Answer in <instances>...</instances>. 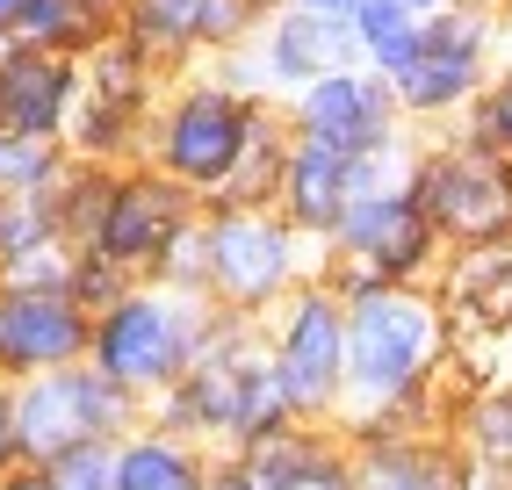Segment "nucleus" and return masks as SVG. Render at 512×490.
Returning a JSON list of instances; mask_svg holds the SVG:
<instances>
[{
	"instance_id": "nucleus-1",
	"label": "nucleus",
	"mask_w": 512,
	"mask_h": 490,
	"mask_svg": "<svg viewBox=\"0 0 512 490\" xmlns=\"http://www.w3.org/2000/svg\"><path fill=\"white\" fill-rule=\"evenodd\" d=\"M455 325L433 289H368L347 303V411L339 440H397V433H440V368H448Z\"/></svg>"
},
{
	"instance_id": "nucleus-2",
	"label": "nucleus",
	"mask_w": 512,
	"mask_h": 490,
	"mask_svg": "<svg viewBox=\"0 0 512 490\" xmlns=\"http://www.w3.org/2000/svg\"><path fill=\"white\" fill-rule=\"evenodd\" d=\"M145 426L195 440L210 454H238V447H260L275 440L282 426H296L282 390H275V368H267V346L253 318H231V310H210V339H202L195 368L159 390L145 404Z\"/></svg>"
},
{
	"instance_id": "nucleus-3",
	"label": "nucleus",
	"mask_w": 512,
	"mask_h": 490,
	"mask_svg": "<svg viewBox=\"0 0 512 490\" xmlns=\"http://www.w3.org/2000/svg\"><path fill=\"white\" fill-rule=\"evenodd\" d=\"M275 116V101H253V94H231L224 80L210 73H188L174 87H159L152 101V116H145V159L159 181H174L181 195L202 202H217L224 181L238 173V159H246L253 145V130Z\"/></svg>"
},
{
	"instance_id": "nucleus-4",
	"label": "nucleus",
	"mask_w": 512,
	"mask_h": 490,
	"mask_svg": "<svg viewBox=\"0 0 512 490\" xmlns=\"http://www.w3.org/2000/svg\"><path fill=\"white\" fill-rule=\"evenodd\" d=\"M202 339H210V303L174 296V289H152V282H130V289L94 318L87 368L109 375L123 397L152 404L159 390H174V382L195 368Z\"/></svg>"
},
{
	"instance_id": "nucleus-5",
	"label": "nucleus",
	"mask_w": 512,
	"mask_h": 490,
	"mask_svg": "<svg viewBox=\"0 0 512 490\" xmlns=\"http://www.w3.org/2000/svg\"><path fill=\"white\" fill-rule=\"evenodd\" d=\"M202 303L231 318H267L318 274V245H303L275 209H202Z\"/></svg>"
},
{
	"instance_id": "nucleus-6",
	"label": "nucleus",
	"mask_w": 512,
	"mask_h": 490,
	"mask_svg": "<svg viewBox=\"0 0 512 490\" xmlns=\"http://www.w3.org/2000/svg\"><path fill=\"white\" fill-rule=\"evenodd\" d=\"M260 346L296 426H339V411H347V303L318 274L260 318Z\"/></svg>"
},
{
	"instance_id": "nucleus-7",
	"label": "nucleus",
	"mask_w": 512,
	"mask_h": 490,
	"mask_svg": "<svg viewBox=\"0 0 512 490\" xmlns=\"http://www.w3.org/2000/svg\"><path fill=\"white\" fill-rule=\"evenodd\" d=\"M498 29L505 22H498L491 0H455V8L426 15L412 65L390 80L397 116L404 123H455V116H469V101L484 94V80H491Z\"/></svg>"
},
{
	"instance_id": "nucleus-8",
	"label": "nucleus",
	"mask_w": 512,
	"mask_h": 490,
	"mask_svg": "<svg viewBox=\"0 0 512 490\" xmlns=\"http://www.w3.org/2000/svg\"><path fill=\"white\" fill-rule=\"evenodd\" d=\"M412 202L433 224V238L448 253H469V245H505L512 238V166L476 152L469 137H440V145H419L412 159Z\"/></svg>"
},
{
	"instance_id": "nucleus-9",
	"label": "nucleus",
	"mask_w": 512,
	"mask_h": 490,
	"mask_svg": "<svg viewBox=\"0 0 512 490\" xmlns=\"http://www.w3.org/2000/svg\"><path fill=\"white\" fill-rule=\"evenodd\" d=\"M145 426V404L123 397L109 375L80 368H58L37 382H15V440H22V462L37 469L65 447H94V440H123Z\"/></svg>"
},
{
	"instance_id": "nucleus-10",
	"label": "nucleus",
	"mask_w": 512,
	"mask_h": 490,
	"mask_svg": "<svg viewBox=\"0 0 512 490\" xmlns=\"http://www.w3.org/2000/svg\"><path fill=\"white\" fill-rule=\"evenodd\" d=\"M448 245L433 238V224L419 217L412 188H383V195H354L339 231L318 245V267H361L383 289H433Z\"/></svg>"
},
{
	"instance_id": "nucleus-11",
	"label": "nucleus",
	"mask_w": 512,
	"mask_h": 490,
	"mask_svg": "<svg viewBox=\"0 0 512 490\" xmlns=\"http://www.w3.org/2000/svg\"><path fill=\"white\" fill-rule=\"evenodd\" d=\"M282 130L296 145H318V152H339V159H368L404 137V116H397V94L390 80H375L368 65H339V73L296 87L282 101Z\"/></svg>"
},
{
	"instance_id": "nucleus-12",
	"label": "nucleus",
	"mask_w": 512,
	"mask_h": 490,
	"mask_svg": "<svg viewBox=\"0 0 512 490\" xmlns=\"http://www.w3.org/2000/svg\"><path fill=\"white\" fill-rule=\"evenodd\" d=\"M188 224H195V195H181L174 181H159L152 166H123L116 188H109V209H101V224L87 238V253L109 260L116 274H130V282H145L152 260Z\"/></svg>"
},
{
	"instance_id": "nucleus-13",
	"label": "nucleus",
	"mask_w": 512,
	"mask_h": 490,
	"mask_svg": "<svg viewBox=\"0 0 512 490\" xmlns=\"http://www.w3.org/2000/svg\"><path fill=\"white\" fill-rule=\"evenodd\" d=\"M94 318L73 296H44V289H0V382H37L58 368L87 361Z\"/></svg>"
},
{
	"instance_id": "nucleus-14",
	"label": "nucleus",
	"mask_w": 512,
	"mask_h": 490,
	"mask_svg": "<svg viewBox=\"0 0 512 490\" xmlns=\"http://www.w3.org/2000/svg\"><path fill=\"white\" fill-rule=\"evenodd\" d=\"M253 58V80H260V101H289L296 87H311L325 73H339V65H361L354 58V29L339 15H296V8H275L260 22V37L246 44Z\"/></svg>"
},
{
	"instance_id": "nucleus-15",
	"label": "nucleus",
	"mask_w": 512,
	"mask_h": 490,
	"mask_svg": "<svg viewBox=\"0 0 512 490\" xmlns=\"http://www.w3.org/2000/svg\"><path fill=\"white\" fill-rule=\"evenodd\" d=\"M80 65L73 58H44V51H15L0 65V130L15 137H58L65 145V123L80 109Z\"/></svg>"
},
{
	"instance_id": "nucleus-16",
	"label": "nucleus",
	"mask_w": 512,
	"mask_h": 490,
	"mask_svg": "<svg viewBox=\"0 0 512 490\" xmlns=\"http://www.w3.org/2000/svg\"><path fill=\"white\" fill-rule=\"evenodd\" d=\"M347 202H354V159L289 137V159H282V181H275V217L303 245H325L339 231V217H347Z\"/></svg>"
},
{
	"instance_id": "nucleus-17",
	"label": "nucleus",
	"mask_w": 512,
	"mask_h": 490,
	"mask_svg": "<svg viewBox=\"0 0 512 490\" xmlns=\"http://www.w3.org/2000/svg\"><path fill=\"white\" fill-rule=\"evenodd\" d=\"M347 454H354V490H462L469 483V454L448 433H397Z\"/></svg>"
},
{
	"instance_id": "nucleus-18",
	"label": "nucleus",
	"mask_w": 512,
	"mask_h": 490,
	"mask_svg": "<svg viewBox=\"0 0 512 490\" xmlns=\"http://www.w3.org/2000/svg\"><path fill=\"white\" fill-rule=\"evenodd\" d=\"M202 483H210V447L174 440L159 426L116 440V490H202Z\"/></svg>"
},
{
	"instance_id": "nucleus-19",
	"label": "nucleus",
	"mask_w": 512,
	"mask_h": 490,
	"mask_svg": "<svg viewBox=\"0 0 512 490\" xmlns=\"http://www.w3.org/2000/svg\"><path fill=\"white\" fill-rule=\"evenodd\" d=\"M195 15H202V0H130L116 15V37L138 51L152 73H181L195 58Z\"/></svg>"
},
{
	"instance_id": "nucleus-20",
	"label": "nucleus",
	"mask_w": 512,
	"mask_h": 490,
	"mask_svg": "<svg viewBox=\"0 0 512 490\" xmlns=\"http://www.w3.org/2000/svg\"><path fill=\"white\" fill-rule=\"evenodd\" d=\"M347 447L332 426H282L275 440L260 447H238V462H246L253 490H311V476L332 462V454Z\"/></svg>"
},
{
	"instance_id": "nucleus-21",
	"label": "nucleus",
	"mask_w": 512,
	"mask_h": 490,
	"mask_svg": "<svg viewBox=\"0 0 512 490\" xmlns=\"http://www.w3.org/2000/svg\"><path fill=\"white\" fill-rule=\"evenodd\" d=\"M65 159H80V166H138L145 159V116L138 109H116V101H94L80 94V109L73 123H65Z\"/></svg>"
},
{
	"instance_id": "nucleus-22",
	"label": "nucleus",
	"mask_w": 512,
	"mask_h": 490,
	"mask_svg": "<svg viewBox=\"0 0 512 490\" xmlns=\"http://www.w3.org/2000/svg\"><path fill=\"white\" fill-rule=\"evenodd\" d=\"M440 310H469V318H498L512 303V238L505 245H469V253L440 260Z\"/></svg>"
},
{
	"instance_id": "nucleus-23",
	"label": "nucleus",
	"mask_w": 512,
	"mask_h": 490,
	"mask_svg": "<svg viewBox=\"0 0 512 490\" xmlns=\"http://www.w3.org/2000/svg\"><path fill=\"white\" fill-rule=\"evenodd\" d=\"M448 440L469 454V469H491L512 483V382H491V390H469L455 404Z\"/></svg>"
},
{
	"instance_id": "nucleus-24",
	"label": "nucleus",
	"mask_w": 512,
	"mask_h": 490,
	"mask_svg": "<svg viewBox=\"0 0 512 490\" xmlns=\"http://www.w3.org/2000/svg\"><path fill=\"white\" fill-rule=\"evenodd\" d=\"M15 44L22 51H44V58H87L101 37H109V22H94L87 8H80V0H22V8H15Z\"/></svg>"
},
{
	"instance_id": "nucleus-25",
	"label": "nucleus",
	"mask_w": 512,
	"mask_h": 490,
	"mask_svg": "<svg viewBox=\"0 0 512 490\" xmlns=\"http://www.w3.org/2000/svg\"><path fill=\"white\" fill-rule=\"evenodd\" d=\"M80 80H87V94L94 101H116V109H138V116H152V101H159V80L166 73H152V65L130 51L116 29L101 37L87 58H80Z\"/></svg>"
},
{
	"instance_id": "nucleus-26",
	"label": "nucleus",
	"mask_w": 512,
	"mask_h": 490,
	"mask_svg": "<svg viewBox=\"0 0 512 490\" xmlns=\"http://www.w3.org/2000/svg\"><path fill=\"white\" fill-rule=\"evenodd\" d=\"M347 29H354V58L375 80H397L404 65H412V51H419V15H404L397 0H361L347 15Z\"/></svg>"
},
{
	"instance_id": "nucleus-27",
	"label": "nucleus",
	"mask_w": 512,
	"mask_h": 490,
	"mask_svg": "<svg viewBox=\"0 0 512 490\" xmlns=\"http://www.w3.org/2000/svg\"><path fill=\"white\" fill-rule=\"evenodd\" d=\"M282 159H289V130H282V116H267V123L253 130L246 159H238V173L224 181V195H217V202H202V209H275Z\"/></svg>"
},
{
	"instance_id": "nucleus-28",
	"label": "nucleus",
	"mask_w": 512,
	"mask_h": 490,
	"mask_svg": "<svg viewBox=\"0 0 512 490\" xmlns=\"http://www.w3.org/2000/svg\"><path fill=\"white\" fill-rule=\"evenodd\" d=\"M109 188H116V173L109 166H65V181L51 188V209H58V238L73 245V253H87V238L101 224V209H109Z\"/></svg>"
},
{
	"instance_id": "nucleus-29",
	"label": "nucleus",
	"mask_w": 512,
	"mask_h": 490,
	"mask_svg": "<svg viewBox=\"0 0 512 490\" xmlns=\"http://www.w3.org/2000/svg\"><path fill=\"white\" fill-rule=\"evenodd\" d=\"M65 145L58 137H15L0 130V195H51L65 181Z\"/></svg>"
},
{
	"instance_id": "nucleus-30",
	"label": "nucleus",
	"mask_w": 512,
	"mask_h": 490,
	"mask_svg": "<svg viewBox=\"0 0 512 490\" xmlns=\"http://www.w3.org/2000/svg\"><path fill=\"white\" fill-rule=\"evenodd\" d=\"M462 137L476 152H491L512 166V65H498V73L484 80V94L469 101V116H462Z\"/></svg>"
},
{
	"instance_id": "nucleus-31",
	"label": "nucleus",
	"mask_w": 512,
	"mask_h": 490,
	"mask_svg": "<svg viewBox=\"0 0 512 490\" xmlns=\"http://www.w3.org/2000/svg\"><path fill=\"white\" fill-rule=\"evenodd\" d=\"M267 15H275V8H260V0H202V15H195V51H210V58L246 51V44L260 37Z\"/></svg>"
},
{
	"instance_id": "nucleus-32",
	"label": "nucleus",
	"mask_w": 512,
	"mask_h": 490,
	"mask_svg": "<svg viewBox=\"0 0 512 490\" xmlns=\"http://www.w3.org/2000/svg\"><path fill=\"white\" fill-rule=\"evenodd\" d=\"M58 238V209L51 195H0V260L37 253V245Z\"/></svg>"
},
{
	"instance_id": "nucleus-33",
	"label": "nucleus",
	"mask_w": 512,
	"mask_h": 490,
	"mask_svg": "<svg viewBox=\"0 0 512 490\" xmlns=\"http://www.w3.org/2000/svg\"><path fill=\"white\" fill-rule=\"evenodd\" d=\"M44 490H116V440H94V447H65L51 462H37Z\"/></svg>"
},
{
	"instance_id": "nucleus-34",
	"label": "nucleus",
	"mask_w": 512,
	"mask_h": 490,
	"mask_svg": "<svg viewBox=\"0 0 512 490\" xmlns=\"http://www.w3.org/2000/svg\"><path fill=\"white\" fill-rule=\"evenodd\" d=\"M73 245L51 238L37 245V253H15V260H0V289H44V296H65V282H73Z\"/></svg>"
},
{
	"instance_id": "nucleus-35",
	"label": "nucleus",
	"mask_w": 512,
	"mask_h": 490,
	"mask_svg": "<svg viewBox=\"0 0 512 490\" xmlns=\"http://www.w3.org/2000/svg\"><path fill=\"white\" fill-rule=\"evenodd\" d=\"M195 217H202V209H195ZM145 282L152 289H174V296H195L202 303V231L188 224L174 245H166V253L152 260V274H145Z\"/></svg>"
},
{
	"instance_id": "nucleus-36",
	"label": "nucleus",
	"mask_w": 512,
	"mask_h": 490,
	"mask_svg": "<svg viewBox=\"0 0 512 490\" xmlns=\"http://www.w3.org/2000/svg\"><path fill=\"white\" fill-rule=\"evenodd\" d=\"M123 289H130V274H116L109 260H94V253H80V260H73V282H65V296H73L87 318H101Z\"/></svg>"
},
{
	"instance_id": "nucleus-37",
	"label": "nucleus",
	"mask_w": 512,
	"mask_h": 490,
	"mask_svg": "<svg viewBox=\"0 0 512 490\" xmlns=\"http://www.w3.org/2000/svg\"><path fill=\"white\" fill-rule=\"evenodd\" d=\"M22 469V440H15V390L0 382V476Z\"/></svg>"
},
{
	"instance_id": "nucleus-38",
	"label": "nucleus",
	"mask_w": 512,
	"mask_h": 490,
	"mask_svg": "<svg viewBox=\"0 0 512 490\" xmlns=\"http://www.w3.org/2000/svg\"><path fill=\"white\" fill-rule=\"evenodd\" d=\"M202 490H253V476H246L238 454H210V483H202Z\"/></svg>"
},
{
	"instance_id": "nucleus-39",
	"label": "nucleus",
	"mask_w": 512,
	"mask_h": 490,
	"mask_svg": "<svg viewBox=\"0 0 512 490\" xmlns=\"http://www.w3.org/2000/svg\"><path fill=\"white\" fill-rule=\"evenodd\" d=\"M491 339H498V382H512V303L491 318Z\"/></svg>"
},
{
	"instance_id": "nucleus-40",
	"label": "nucleus",
	"mask_w": 512,
	"mask_h": 490,
	"mask_svg": "<svg viewBox=\"0 0 512 490\" xmlns=\"http://www.w3.org/2000/svg\"><path fill=\"white\" fill-rule=\"evenodd\" d=\"M275 8H296V15H339V22H347L361 0H275Z\"/></svg>"
},
{
	"instance_id": "nucleus-41",
	"label": "nucleus",
	"mask_w": 512,
	"mask_h": 490,
	"mask_svg": "<svg viewBox=\"0 0 512 490\" xmlns=\"http://www.w3.org/2000/svg\"><path fill=\"white\" fill-rule=\"evenodd\" d=\"M0 490H44V476L22 462V469H8V476H0Z\"/></svg>"
},
{
	"instance_id": "nucleus-42",
	"label": "nucleus",
	"mask_w": 512,
	"mask_h": 490,
	"mask_svg": "<svg viewBox=\"0 0 512 490\" xmlns=\"http://www.w3.org/2000/svg\"><path fill=\"white\" fill-rule=\"evenodd\" d=\"M80 8H87V15H94V22H109V29H116V15H123V8H130V0H80Z\"/></svg>"
},
{
	"instance_id": "nucleus-43",
	"label": "nucleus",
	"mask_w": 512,
	"mask_h": 490,
	"mask_svg": "<svg viewBox=\"0 0 512 490\" xmlns=\"http://www.w3.org/2000/svg\"><path fill=\"white\" fill-rule=\"evenodd\" d=\"M397 8H404V15H419V22H426V15H440V8H455V0H397Z\"/></svg>"
},
{
	"instance_id": "nucleus-44",
	"label": "nucleus",
	"mask_w": 512,
	"mask_h": 490,
	"mask_svg": "<svg viewBox=\"0 0 512 490\" xmlns=\"http://www.w3.org/2000/svg\"><path fill=\"white\" fill-rule=\"evenodd\" d=\"M15 8H22V0H0V29H8V22H15Z\"/></svg>"
},
{
	"instance_id": "nucleus-45",
	"label": "nucleus",
	"mask_w": 512,
	"mask_h": 490,
	"mask_svg": "<svg viewBox=\"0 0 512 490\" xmlns=\"http://www.w3.org/2000/svg\"><path fill=\"white\" fill-rule=\"evenodd\" d=\"M260 8H275V0H260Z\"/></svg>"
}]
</instances>
